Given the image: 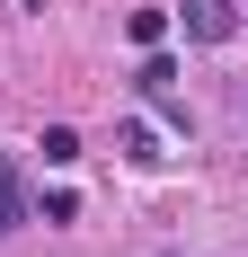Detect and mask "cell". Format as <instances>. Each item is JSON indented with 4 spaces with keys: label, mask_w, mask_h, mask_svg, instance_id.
I'll use <instances>...</instances> for the list:
<instances>
[{
    "label": "cell",
    "mask_w": 248,
    "mask_h": 257,
    "mask_svg": "<svg viewBox=\"0 0 248 257\" xmlns=\"http://www.w3.org/2000/svg\"><path fill=\"white\" fill-rule=\"evenodd\" d=\"M177 18H186V45H230L239 36V9L230 0H186Z\"/></svg>",
    "instance_id": "6da1fadb"
},
{
    "label": "cell",
    "mask_w": 248,
    "mask_h": 257,
    "mask_svg": "<svg viewBox=\"0 0 248 257\" xmlns=\"http://www.w3.org/2000/svg\"><path fill=\"white\" fill-rule=\"evenodd\" d=\"M18 222H27V169H18V160H0V239L18 231Z\"/></svg>",
    "instance_id": "7a4b0ae2"
},
{
    "label": "cell",
    "mask_w": 248,
    "mask_h": 257,
    "mask_svg": "<svg viewBox=\"0 0 248 257\" xmlns=\"http://www.w3.org/2000/svg\"><path fill=\"white\" fill-rule=\"evenodd\" d=\"M124 36H133V45H169V9H133V18H124Z\"/></svg>",
    "instance_id": "3957f363"
},
{
    "label": "cell",
    "mask_w": 248,
    "mask_h": 257,
    "mask_svg": "<svg viewBox=\"0 0 248 257\" xmlns=\"http://www.w3.org/2000/svg\"><path fill=\"white\" fill-rule=\"evenodd\" d=\"M169 80H177L169 45H151V53H142V80H133V89H151V98H169Z\"/></svg>",
    "instance_id": "277c9868"
},
{
    "label": "cell",
    "mask_w": 248,
    "mask_h": 257,
    "mask_svg": "<svg viewBox=\"0 0 248 257\" xmlns=\"http://www.w3.org/2000/svg\"><path fill=\"white\" fill-rule=\"evenodd\" d=\"M115 151H133V160H142V169H160V160H169V151H160V133H151V124H124V133H115Z\"/></svg>",
    "instance_id": "5b68a950"
},
{
    "label": "cell",
    "mask_w": 248,
    "mask_h": 257,
    "mask_svg": "<svg viewBox=\"0 0 248 257\" xmlns=\"http://www.w3.org/2000/svg\"><path fill=\"white\" fill-rule=\"evenodd\" d=\"M36 151H45V169H71V160H80V133H71V124H45Z\"/></svg>",
    "instance_id": "8992f818"
}]
</instances>
